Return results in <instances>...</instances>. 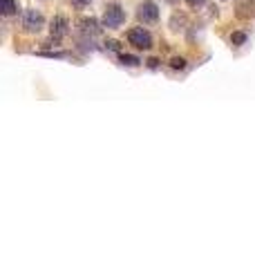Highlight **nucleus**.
I'll return each mask as SVG.
<instances>
[{
    "mask_svg": "<svg viewBox=\"0 0 255 269\" xmlns=\"http://www.w3.org/2000/svg\"><path fill=\"white\" fill-rule=\"evenodd\" d=\"M123 21H126L123 9L119 7V5H108V9H105V14H103V25L114 30V27H119Z\"/></svg>",
    "mask_w": 255,
    "mask_h": 269,
    "instance_id": "obj_1",
    "label": "nucleus"
},
{
    "mask_svg": "<svg viewBox=\"0 0 255 269\" xmlns=\"http://www.w3.org/2000/svg\"><path fill=\"white\" fill-rule=\"evenodd\" d=\"M43 25H45V18H43L41 12H36V9H27V12L23 14V27H25L27 32H38Z\"/></svg>",
    "mask_w": 255,
    "mask_h": 269,
    "instance_id": "obj_2",
    "label": "nucleus"
},
{
    "mask_svg": "<svg viewBox=\"0 0 255 269\" xmlns=\"http://www.w3.org/2000/svg\"><path fill=\"white\" fill-rule=\"evenodd\" d=\"M128 41L132 43L134 47H139V50H148V47L152 45V36L148 34L143 27H137V30H130L128 34Z\"/></svg>",
    "mask_w": 255,
    "mask_h": 269,
    "instance_id": "obj_3",
    "label": "nucleus"
},
{
    "mask_svg": "<svg viewBox=\"0 0 255 269\" xmlns=\"http://www.w3.org/2000/svg\"><path fill=\"white\" fill-rule=\"evenodd\" d=\"M50 32H52V38H63L67 32H70V23H67L65 16H54L52 18V25H50Z\"/></svg>",
    "mask_w": 255,
    "mask_h": 269,
    "instance_id": "obj_4",
    "label": "nucleus"
},
{
    "mask_svg": "<svg viewBox=\"0 0 255 269\" xmlns=\"http://www.w3.org/2000/svg\"><path fill=\"white\" fill-rule=\"evenodd\" d=\"M159 18V9H157L155 3H143L139 7V21L143 23H155Z\"/></svg>",
    "mask_w": 255,
    "mask_h": 269,
    "instance_id": "obj_5",
    "label": "nucleus"
},
{
    "mask_svg": "<svg viewBox=\"0 0 255 269\" xmlns=\"http://www.w3.org/2000/svg\"><path fill=\"white\" fill-rule=\"evenodd\" d=\"M79 25H81V34H85V36H96V34L101 32L99 30V23H96L94 18H83Z\"/></svg>",
    "mask_w": 255,
    "mask_h": 269,
    "instance_id": "obj_6",
    "label": "nucleus"
},
{
    "mask_svg": "<svg viewBox=\"0 0 255 269\" xmlns=\"http://www.w3.org/2000/svg\"><path fill=\"white\" fill-rule=\"evenodd\" d=\"M16 9H18L16 0H3V14H5V16H12Z\"/></svg>",
    "mask_w": 255,
    "mask_h": 269,
    "instance_id": "obj_7",
    "label": "nucleus"
},
{
    "mask_svg": "<svg viewBox=\"0 0 255 269\" xmlns=\"http://www.w3.org/2000/svg\"><path fill=\"white\" fill-rule=\"evenodd\" d=\"M230 43H233V45H244V43H246V34H244V32L230 34Z\"/></svg>",
    "mask_w": 255,
    "mask_h": 269,
    "instance_id": "obj_8",
    "label": "nucleus"
},
{
    "mask_svg": "<svg viewBox=\"0 0 255 269\" xmlns=\"http://www.w3.org/2000/svg\"><path fill=\"white\" fill-rule=\"evenodd\" d=\"M121 61L126 65H139V59H134V56H130V54H121Z\"/></svg>",
    "mask_w": 255,
    "mask_h": 269,
    "instance_id": "obj_9",
    "label": "nucleus"
},
{
    "mask_svg": "<svg viewBox=\"0 0 255 269\" xmlns=\"http://www.w3.org/2000/svg\"><path fill=\"white\" fill-rule=\"evenodd\" d=\"M170 65L175 67V70H184V67H186V61H184V59H172Z\"/></svg>",
    "mask_w": 255,
    "mask_h": 269,
    "instance_id": "obj_10",
    "label": "nucleus"
},
{
    "mask_svg": "<svg viewBox=\"0 0 255 269\" xmlns=\"http://www.w3.org/2000/svg\"><path fill=\"white\" fill-rule=\"evenodd\" d=\"M70 3H72V5H74V7H76V9H83V7H88V5H90V3H92V0H70Z\"/></svg>",
    "mask_w": 255,
    "mask_h": 269,
    "instance_id": "obj_11",
    "label": "nucleus"
},
{
    "mask_svg": "<svg viewBox=\"0 0 255 269\" xmlns=\"http://www.w3.org/2000/svg\"><path fill=\"white\" fill-rule=\"evenodd\" d=\"M186 3H188L190 7H199V5H204L206 0H186Z\"/></svg>",
    "mask_w": 255,
    "mask_h": 269,
    "instance_id": "obj_12",
    "label": "nucleus"
},
{
    "mask_svg": "<svg viewBox=\"0 0 255 269\" xmlns=\"http://www.w3.org/2000/svg\"><path fill=\"white\" fill-rule=\"evenodd\" d=\"M108 47L110 50H119V43L117 41H108Z\"/></svg>",
    "mask_w": 255,
    "mask_h": 269,
    "instance_id": "obj_13",
    "label": "nucleus"
}]
</instances>
